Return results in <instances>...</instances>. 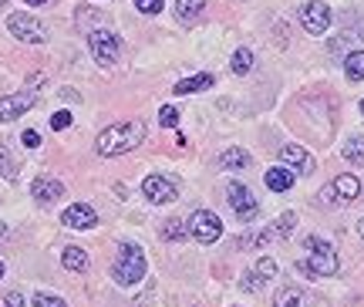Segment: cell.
Here are the masks:
<instances>
[{
	"label": "cell",
	"instance_id": "1",
	"mask_svg": "<svg viewBox=\"0 0 364 307\" xmlns=\"http://www.w3.org/2000/svg\"><path fill=\"white\" fill-rule=\"evenodd\" d=\"M142 139H145V122H139V118L108 125L102 135H98V155H105V159L125 155V152H132V149H139Z\"/></svg>",
	"mask_w": 364,
	"mask_h": 307
},
{
	"label": "cell",
	"instance_id": "2",
	"mask_svg": "<svg viewBox=\"0 0 364 307\" xmlns=\"http://www.w3.org/2000/svg\"><path fill=\"white\" fill-rule=\"evenodd\" d=\"M304 246H307V254H311L307 260L297 264V270L304 277H334V274H338V254H334V246L327 244V240L307 236Z\"/></svg>",
	"mask_w": 364,
	"mask_h": 307
},
{
	"label": "cell",
	"instance_id": "3",
	"mask_svg": "<svg viewBox=\"0 0 364 307\" xmlns=\"http://www.w3.org/2000/svg\"><path fill=\"white\" fill-rule=\"evenodd\" d=\"M142 277H145V256L139 250V244H122L118 264H115V281L122 287H135Z\"/></svg>",
	"mask_w": 364,
	"mask_h": 307
},
{
	"label": "cell",
	"instance_id": "4",
	"mask_svg": "<svg viewBox=\"0 0 364 307\" xmlns=\"http://www.w3.org/2000/svg\"><path fill=\"white\" fill-rule=\"evenodd\" d=\"M88 48L98 64H115L118 54H122V41L108 27H98V31H88Z\"/></svg>",
	"mask_w": 364,
	"mask_h": 307
},
{
	"label": "cell",
	"instance_id": "5",
	"mask_svg": "<svg viewBox=\"0 0 364 307\" xmlns=\"http://www.w3.org/2000/svg\"><path fill=\"white\" fill-rule=\"evenodd\" d=\"M7 27H11L14 38L24 41V44H44V41H48L44 24H41L38 17H31V14H11V17H7Z\"/></svg>",
	"mask_w": 364,
	"mask_h": 307
},
{
	"label": "cell",
	"instance_id": "6",
	"mask_svg": "<svg viewBox=\"0 0 364 307\" xmlns=\"http://www.w3.org/2000/svg\"><path fill=\"white\" fill-rule=\"evenodd\" d=\"M189 233H193L199 244H216L223 236V223L216 213H209V209H196L193 219H189Z\"/></svg>",
	"mask_w": 364,
	"mask_h": 307
},
{
	"label": "cell",
	"instance_id": "7",
	"mask_svg": "<svg viewBox=\"0 0 364 307\" xmlns=\"http://www.w3.org/2000/svg\"><path fill=\"white\" fill-rule=\"evenodd\" d=\"M226 199H230V206L236 209V217L243 219V223L257 219V213H260V206H257V199H253V192H250L243 182H230V186H226Z\"/></svg>",
	"mask_w": 364,
	"mask_h": 307
},
{
	"label": "cell",
	"instance_id": "8",
	"mask_svg": "<svg viewBox=\"0 0 364 307\" xmlns=\"http://www.w3.org/2000/svg\"><path fill=\"white\" fill-rule=\"evenodd\" d=\"M300 24H304L307 34H324L327 27H331V7H327L324 0L304 4V7H300Z\"/></svg>",
	"mask_w": 364,
	"mask_h": 307
},
{
	"label": "cell",
	"instance_id": "9",
	"mask_svg": "<svg viewBox=\"0 0 364 307\" xmlns=\"http://www.w3.org/2000/svg\"><path fill=\"white\" fill-rule=\"evenodd\" d=\"M280 162H284L294 176H311L314 172V155L307 149H300V145H284L280 149Z\"/></svg>",
	"mask_w": 364,
	"mask_h": 307
},
{
	"label": "cell",
	"instance_id": "10",
	"mask_svg": "<svg viewBox=\"0 0 364 307\" xmlns=\"http://www.w3.org/2000/svg\"><path fill=\"white\" fill-rule=\"evenodd\" d=\"M61 223L71 227V230H95V227H98V213H95L88 203H75L61 213Z\"/></svg>",
	"mask_w": 364,
	"mask_h": 307
},
{
	"label": "cell",
	"instance_id": "11",
	"mask_svg": "<svg viewBox=\"0 0 364 307\" xmlns=\"http://www.w3.org/2000/svg\"><path fill=\"white\" fill-rule=\"evenodd\" d=\"M142 189H145V199H149V203H172V199L179 196L176 182L166 179V176H149V179L142 182Z\"/></svg>",
	"mask_w": 364,
	"mask_h": 307
},
{
	"label": "cell",
	"instance_id": "12",
	"mask_svg": "<svg viewBox=\"0 0 364 307\" xmlns=\"http://www.w3.org/2000/svg\"><path fill=\"white\" fill-rule=\"evenodd\" d=\"M34 108V95L31 91H21V95H7V98H0V122H14V118H21L24 112Z\"/></svg>",
	"mask_w": 364,
	"mask_h": 307
},
{
	"label": "cell",
	"instance_id": "13",
	"mask_svg": "<svg viewBox=\"0 0 364 307\" xmlns=\"http://www.w3.org/2000/svg\"><path fill=\"white\" fill-rule=\"evenodd\" d=\"M31 196H34L41 206H51V203H58V199L65 196V182L61 179H34Z\"/></svg>",
	"mask_w": 364,
	"mask_h": 307
},
{
	"label": "cell",
	"instance_id": "14",
	"mask_svg": "<svg viewBox=\"0 0 364 307\" xmlns=\"http://www.w3.org/2000/svg\"><path fill=\"white\" fill-rule=\"evenodd\" d=\"M294 227H297V217L294 213H280V219L273 223V227H267V230H260V236H263V244H284L287 236L294 233Z\"/></svg>",
	"mask_w": 364,
	"mask_h": 307
},
{
	"label": "cell",
	"instance_id": "15",
	"mask_svg": "<svg viewBox=\"0 0 364 307\" xmlns=\"http://www.w3.org/2000/svg\"><path fill=\"white\" fill-rule=\"evenodd\" d=\"M327 189L334 192V203H354L361 196V182L354 179V176H338Z\"/></svg>",
	"mask_w": 364,
	"mask_h": 307
},
{
	"label": "cell",
	"instance_id": "16",
	"mask_svg": "<svg viewBox=\"0 0 364 307\" xmlns=\"http://www.w3.org/2000/svg\"><path fill=\"white\" fill-rule=\"evenodd\" d=\"M277 277V260H270V256H263L260 264L253 267V277H243V291H260L267 281H273Z\"/></svg>",
	"mask_w": 364,
	"mask_h": 307
},
{
	"label": "cell",
	"instance_id": "17",
	"mask_svg": "<svg viewBox=\"0 0 364 307\" xmlns=\"http://www.w3.org/2000/svg\"><path fill=\"white\" fill-rule=\"evenodd\" d=\"M213 81H216V78L209 75V71H203V75H193V78H186V81H176L172 91H176V95H193V91L213 88Z\"/></svg>",
	"mask_w": 364,
	"mask_h": 307
},
{
	"label": "cell",
	"instance_id": "18",
	"mask_svg": "<svg viewBox=\"0 0 364 307\" xmlns=\"http://www.w3.org/2000/svg\"><path fill=\"white\" fill-rule=\"evenodd\" d=\"M267 186H270L273 192H287L294 186V172L287 166H273L270 172H267Z\"/></svg>",
	"mask_w": 364,
	"mask_h": 307
},
{
	"label": "cell",
	"instance_id": "19",
	"mask_svg": "<svg viewBox=\"0 0 364 307\" xmlns=\"http://www.w3.org/2000/svg\"><path fill=\"white\" fill-rule=\"evenodd\" d=\"M61 264H65V270L85 274V270H88V254H85L81 246H68L65 254H61Z\"/></svg>",
	"mask_w": 364,
	"mask_h": 307
},
{
	"label": "cell",
	"instance_id": "20",
	"mask_svg": "<svg viewBox=\"0 0 364 307\" xmlns=\"http://www.w3.org/2000/svg\"><path fill=\"white\" fill-rule=\"evenodd\" d=\"M220 166L223 169H247L250 166V152L247 149H226L220 155Z\"/></svg>",
	"mask_w": 364,
	"mask_h": 307
},
{
	"label": "cell",
	"instance_id": "21",
	"mask_svg": "<svg viewBox=\"0 0 364 307\" xmlns=\"http://www.w3.org/2000/svg\"><path fill=\"white\" fill-rule=\"evenodd\" d=\"M344 75L351 81H364V51H351L344 58Z\"/></svg>",
	"mask_w": 364,
	"mask_h": 307
},
{
	"label": "cell",
	"instance_id": "22",
	"mask_svg": "<svg viewBox=\"0 0 364 307\" xmlns=\"http://www.w3.org/2000/svg\"><path fill=\"white\" fill-rule=\"evenodd\" d=\"M186 233H189V227H186L182 219H176V217L162 223V240H169V244H182V236H186Z\"/></svg>",
	"mask_w": 364,
	"mask_h": 307
},
{
	"label": "cell",
	"instance_id": "23",
	"mask_svg": "<svg viewBox=\"0 0 364 307\" xmlns=\"http://www.w3.org/2000/svg\"><path fill=\"white\" fill-rule=\"evenodd\" d=\"M206 7V0H176V14H179V21H193L199 17Z\"/></svg>",
	"mask_w": 364,
	"mask_h": 307
},
{
	"label": "cell",
	"instance_id": "24",
	"mask_svg": "<svg viewBox=\"0 0 364 307\" xmlns=\"http://www.w3.org/2000/svg\"><path fill=\"white\" fill-rule=\"evenodd\" d=\"M344 159H348V162L364 166V135H354V139L344 142Z\"/></svg>",
	"mask_w": 364,
	"mask_h": 307
},
{
	"label": "cell",
	"instance_id": "25",
	"mask_svg": "<svg viewBox=\"0 0 364 307\" xmlns=\"http://www.w3.org/2000/svg\"><path fill=\"white\" fill-rule=\"evenodd\" d=\"M273 307H304V294L297 287H284L280 294L273 297Z\"/></svg>",
	"mask_w": 364,
	"mask_h": 307
},
{
	"label": "cell",
	"instance_id": "26",
	"mask_svg": "<svg viewBox=\"0 0 364 307\" xmlns=\"http://www.w3.org/2000/svg\"><path fill=\"white\" fill-rule=\"evenodd\" d=\"M230 68H233V75H247L250 68H253V51H250V48H240V51L233 54Z\"/></svg>",
	"mask_w": 364,
	"mask_h": 307
},
{
	"label": "cell",
	"instance_id": "27",
	"mask_svg": "<svg viewBox=\"0 0 364 307\" xmlns=\"http://www.w3.org/2000/svg\"><path fill=\"white\" fill-rule=\"evenodd\" d=\"M0 176L4 179H17V162H14V155L0 145Z\"/></svg>",
	"mask_w": 364,
	"mask_h": 307
},
{
	"label": "cell",
	"instance_id": "28",
	"mask_svg": "<svg viewBox=\"0 0 364 307\" xmlns=\"http://www.w3.org/2000/svg\"><path fill=\"white\" fill-rule=\"evenodd\" d=\"M34 307H65L58 294H34Z\"/></svg>",
	"mask_w": 364,
	"mask_h": 307
},
{
	"label": "cell",
	"instance_id": "29",
	"mask_svg": "<svg viewBox=\"0 0 364 307\" xmlns=\"http://www.w3.org/2000/svg\"><path fill=\"white\" fill-rule=\"evenodd\" d=\"M159 122H162V125H166V128L179 125V112H176V108H172V105H166V108H162V112H159Z\"/></svg>",
	"mask_w": 364,
	"mask_h": 307
},
{
	"label": "cell",
	"instance_id": "30",
	"mask_svg": "<svg viewBox=\"0 0 364 307\" xmlns=\"http://www.w3.org/2000/svg\"><path fill=\"white\" fill-rule=\"evenodd\" d=\"M135 7L142 14H159L162 11V0H135Z\"/></svg>",
	"mask_w": 364,
	"mask_h": 307
},
{
	"label": "cell",
	"instance_id": "31",
	"mask_svg": "<svg viewBox=\"0 0 364 307\" xmlns=\"http://www.w3.org/2000/svg\"><path fill=\"white\" fill-rule=\"evenodd\" d=\"M68 125H71V112H54L51 128H58V132H61V128H68Z\"/></svg>",
	"mask_w": 364,
	"mask_h": 307
},
{
	"label": "cell",
	"instance_id": "32",
	"mask_svg": "<svg viewBox=\"0 0 364 307\" xmlns=\"http://www.w3.org/2000/svg\"><path fill=\"white\" fill-rule=\"evenodd\" d=\"M4 307H27L24 297L17 294V291H11V294H4Z\"/></svg>",
	"mask_w": 364,
	"mask_h": 307
},
{
	"label": "cell",
	"instance_id": "33",
	"mask_svg": "<svg viewBox=\"0 0 364 307\" xmlns=\"http://www.w3.org/2000/svg\"><path fill=\"white\" fill-rule=\"evenodd\" d=\"M24 145H27V149H38V145H41V132L27 128V132H24Z\"/></svg>",
	"mask_w": 364,
	"mask_h": 307
},
{
	"label": "cell",
	"instance_id": "34",
	"mask_svg": "<svg viewBox=\"0 0 364 307\" xmlns=\"http://www.w3.org/2000/svg\"><path fill=\"white\" fill-rule=\"evenodd\" d=\"M31 7H41V4H51V0H27Z\"/></svg>",
	"mask_w": 364,
	"mask_h": 307
},
{
	"label": "cell",
	"instance_id": "35",
	"mask_svg": "<svg viewBox=\"0 0 364 307\" xmlns=\"http://www.w3.org/2000/svg\"><path fill=\"white\" fill-rule=\"evenodd\" d=\"M358 233H361V236H364V219H358Z\"/></svg>",
	"mask_w": 364,
	"mask_h": 307
},
{
	"label": "cell",
	"instance_id": "36",
	"mask_svg": "<svg viewBox=\"0 0 364 307\" xmlns=\"http://www.w3.org/2000/svg\"><path fill=\"white\" fill-rule=\"evenodd\" d=\"M0 281H4V264H0Z\"/></svg>",
	"mask_w": 364,
	"mask_h": 307
},
{
	"label": "cell",
	"instance_id": "37",
	"mask_svg": "<svg viewBox=\"0 0 364 307\" xmlns=\"http://www.w3.org/2000/svg\"><path fill=\"white\" fill-rule=\"evenodd\" d=\"M361 115H364V102H361Z\"/></svg>",
	"mask_w": 364,
	"mask_h": 307
},
{
	"label": "cell",
	"instance_id": "38",
	"mask_svg": "<svg viewBox=\"0 0 364 307\" xmlns=\"http://www.w3.org/2000/svg\"><path fill=\"white\" fill-rule=\"evenodd\" d=\"M4 4H7V0H0V7H4Z\"/></svg>",
	"mask_w": 364,
	"mask_h": 307
},
{
	"label": "cell",
	"instance_id": "39",
	"mask_svg": "<svg viewBox=\"0 0 364 307\" xmlns=\"http://www.w3.org/2000/svg\"><path fill=\"white\" fill-rule=\"evenodd\" d=\"M0 236H4V227H0Z\"/></svg>",
	"mask_w": 364,
	"mask_h": 307
}]
</instances>
